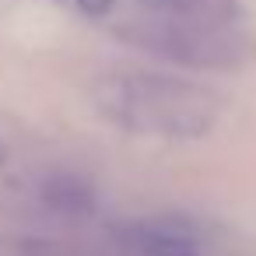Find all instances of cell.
Masks as SVG:
<instances>
[{
  "mask_svg": "<svg viewBox=\"0 0 256 256\" xmlns=\"http://www.w3.org/2000/svg\"><path fill=\"white\" fill-rule=\"evenodd\" d=\"M95 102L116 126L148 137H204L218 120V98L207 88L148 70L106 74Z\"/></svg>",
  "mask_w": 256,
  "mask_h": 256,
  "instance_id": "6da1fadb",
  "label": "cell"
},
{
  "mask_svg": "<svg viewBox=\"0 0 256 256\" xmlns=\"http://www.w3.org/2000/svg\"><path fill=\"white\" fill-rule=\"evenodd\" d=\"M46 200L60 210H88L92 207V190L74 176H56L53 182H46Z\"/></svg>",
  "mask_w": 256,
  "mask_h": 256,
  "instance_id": "5b68a950",
  "label": "cell"
},
{
  "mask_svg": "<svg viewBox=\"0 0 256 256\" xmlns=\"http://www.w3.org/2000/svg\"><path fill=\"white\" fill-rule=\"evenodd\" d=\"M116 39L186 70H238L256 56V39L246 32V25H210L148 11L120 22Z\"/></svg>",
  "mask_w": 256,
  "mask_h": 256,
  "instance_id": "7a4b0ae2",
  "label": "cell"
},
{
  "mask_svg": "<svg viewBox=\"0 0 256 256\" xmlns=\"http://www.w3.org/2000/svg\"><path fill=\"white\" fill-rule=\"evenodd\" d=\"M140 11L186 18V22H210V25H242L246 8L242 0H137Z\"/></svg>",
  "mask_w": 256,
  "mask_h": 256,
  "instance_id": "277c9868",
  "label": "cell"
},
{
  "mask_svg": "<svg viewBox=\"0 0 256 256\" xmlns=\"http://www.w3.org/2000/svg\"><path fill=\"white\" fill-rule=\"evenodd\" d=\"M67 8H74L78 14L84 18H109L112 8H116V0H64Z\"/></svg>",
  "mask_w": 256,
  "mask_h": 256,
  "instance_id": "8992f818",
  "label": "cell"
},
{
  "mask_svg": "<svg viewBox=\"0 0 256 256\" xmlns=\"http://www.w3.org/2000/svg\"><path fill=\"white\" fill-rule=\"evenodd\" d=\"M126 246L137 256H200V238L190 224L172 218H151L126 228Z\"/></svg>",
  "mask_w": 256,
  "mask_h": 256,
  "instance_id": "3957f363",
  "label": "cell"
}]
</instances>
